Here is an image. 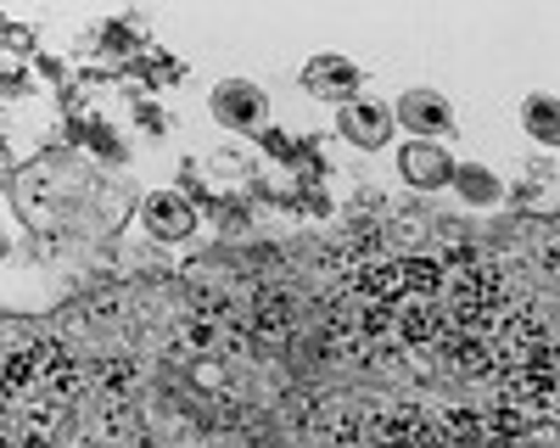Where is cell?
<instances>
[{
    "instance_id": "cell-1",
    "label": "cell",
    "mask_w": 560,
    "mask_h": 448,
    "mask_svg": "<svg viewBox=\"0 0 560 448\" xmlns=\"http://www.w3.org/2000/svg\"><path fill=\"white\" fill-rule=\"evenodd\" d=\"M398 118H404L415 134H448V123H454V107L438 96V90H409V96L398 102Z\"/></svg>"
},
{
    "instance_id": "cell-2",
    "label": "cell",
    "mask_w": 560,
    "mask_h": 448,
    "mask_svg": "<svg viewBox=\"0 0 560 448\" xmlns=\"http://www.w3.org/2000/svg\"><path fill=\"white\" fill-rule=\"evenodd\" d=\"M393 326L404 331V342H432V337L448 331V326H443V308H438L432 297H409V303L393 314Z\"/></svg>"
},
{
    "instance_id": "cell-3",
    "label": "cell",
    "mask_w": 560,
    "mask_h": 448,
    "mask_svg": "<svg viewBox=\"0 0 560 448\" xmlns=\"http://www.w3.org/2000/svg\"><path fill=\"white\" fill-rule=\"evenodd\" d=\"M493 358H499V347H493V337H482V331H459V337L448 342V365H454L459 376H488Z\"/></svg>"
},
{
    "instance_id": "cell-4",
    "label": "cell",
    "mask_w": 560,
    "mask_h": 448,
    "mask_svg": "<svg viewBox=\"0 0 560 448\" xmlns=\"http://www.w3.org/2000/svg\"><path fill=\"white\" fill-rule=\"evenodd\" d=\"M213 113H219V123H258V118H264V96H258L253 84L230 79V84H219Z\"/></svg>"
},
{
    "instance_id": "cell-5",
    "label": "cell",
    "mask_w": 560,
    "mask_h": 448,
    "mask_svg": "<svg viewBox=\"0 0 560 448\" xmlns=\"http://www.w3.org/2000/svg\"><path fill=\"white\" fill-rule=\"evenodd\" d=\"M147 224H152L163 241H174V236H185L197 224V213H191V202H185V197L158 191V197H147Z\"/></svg>"
},
{
    "instance_id": "cell-6",
    "label": "cell",
    "mask_w": 560,
    "mask_h": 448,
    "mask_svg": "<svg viewBox=\"0 0 560 448\" xmlns=\"http://www.w3.org/2000/svg\"><path fill=\"white\" fill-rule=\"evenodd\" d=\"M308 90L314 96H348V90H359V68L353 62H337V57H325V62H308Z\"/></svg>"
},
{
    "instance_id": "cell-7",
    "label": "cell",
    "mask_w": 560,
    "mask_h": 448,
    "mask_svg": "<svg viewBox=\"0 0 560 448\" xmlns=\"http://www.w3.org/2000/svg\"><path fill=\"white\" fill-rule=\"evenodd\" d=\"M342 134H348V141H359V146H382L387 141V113L353 102V107H342Z\"/></svg>"
},
{
    "instance_id": "cell-8",
    "label": "cell",
    "mask_w": 560,
    "mask_h": 448,
    "mask_svg": "<svg viewBox=\"0 0 560 448\" xmlns=\"http://www.w3.org/2000/svg\"><path fill=\"white\" fill-rule=\"evenodd\" d=\"M404 174L415 179V186H448L454 163H448L438 146H409V152H404Z\"/></svg>"
},
{
    "instance_id": "cell-9",
    "label": "cell",
    "mask_w": 560,
    "mask_h": 448,
    "mask_svg": "<svg viewBox=\"0 0 560 448\" xmlns=\"http://www.w3.org/2000/svg\"><path fill=\"white\" fill-rule=\"evenodd\" d=\"M420 410H382V415H370L364 432L370 437H387V443H420Z\"/></svg>"
},
{
    "instance_id": "cell-10",
    "label": "cell",
    "mask_w": 560,
    "mask_h": 448,
    "mask_svg": "<svg viewBox=\"0 0 560 448\" xmlns=\"http://www.w3.org/2000/svg\"><path fill=\"white\" fill-rule=\"evenodd\" d=\"M376 252H382V236H376V231H353L348 241H337L331 263H337V269H348V275H353L359 263H376Z\"/></svg>"
},
{
    "instance_id": "cell-11",
    "label": "cell",
    "mask_w": 560,
    "mask_h": 448,
    "mask_svg": "<svg viewBox=\"0 0 560 448\" xmlns=\"http://www.w3.org/2000/svg\"><path fill=\"white\" fill-rule=\"evenodd\" d=\"M438 286H443L438 258H404V292L409 297H438Z\"/></svg>"
},
{
    "instance_id": "cell-12",
    "label": "cell",
    "mask_w": 560,
    "mask_h": 448,
    "mask_svg": "<svg viewBox=\"0 0 560 448\" xmlns=\"http://www.w3.org/2000/svg\"><path fill=\"white\" fill-rule=\"evenodd\" d=\"M287 314H292V303H287V297H275V292H264V297H258V331H264V337H275V331H287Z\"/></svg>"
},
{
    "instance_id": "cell-13",
    "label": "cell",
    "mask_w": 560,
    "mask_h": 448,
    "mask_svg": "<svg viewBox=\"0 0 560 448\" xmlns=\"http://www.w3.org/2000/svg\"><path fill=\"white\" fill-rule=\"evenodd\" d=\"M135 381H140V370L129 365V358H113V365H102V387H107V398H124Z\"/></svg>"
},
{
    "instance_id": "cell-14",
    "label": "cell",
    "mask_w": 560,
    "mask_h": 448,
    "mask_svg": "<svg viewBox=\"0 0 560 448\" xmlns=\"http://www.w3.org/2000/svg\"><path fill=\"white\" fill-rule=\"evenodd\" d=\"M459 186H465V197H471V202H493V197H499V186L488 179V168H459Z\"/></svg>"
},
{
    "instance_id": "cell-15",
    "label": "cell",
    "mask_w": 560,
    "mask_h": 448,
    "mask_svg": "<svg viewBox=\"0 0 560 448\" xmlns=\"http://www.w3.org/2000/svg\"><path fill=\"white\" fill-rule=\"evenodd\" d=\"M527 118H533V129L544 134V141H555V102H527Z\"/></svg>"
},
{
    "instance_id": "cell-16",
    "label": "cell",
    "mask_w": 560,
    "mask_h": 448,
    "mask_svg": "<svg viewBox=\"0 0 560 448\" xmlns=\"http://www.w3.org/2000/svg\"><path fill=\"white\" fill-rule=\"evenodd\" d=\"M325 437H331V443H359V437H364V421H359V415H342V421L325 426Z\"/></svg>"
}]
</instances>
